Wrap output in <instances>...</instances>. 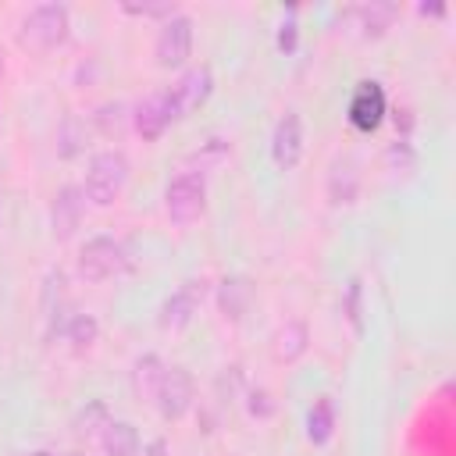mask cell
I'll return each instance as SVG.
<instances>
[{
    "instance_id": "6da1fadb",
    "label": "cell",
    "mask_w": 456,
    "mask_h": 456,
    "mask_svg": "<svg viewBox=\"0 0 456 456\" xmlns=\"http://www.w3.org/2000/svg\"><path fill=\"white\" fill-rule=\"evenodd\" d=\"M125 182H128V157L121 150H100L86 167L82 192L89 203L110 207L125 192Z\"/></svg>"
},
{
    "instance_id": "7a4b0ae2",
    "label": "cell",
    "mask_w": 456,
    "mask_h": 456,
    "mask_svg": "<svg viewBox=\"0 0 456 456\" xmlns=\"http://www.w3.org/2000/svg\"><path fill=\"white\" fill-rule=\"evenodd\" d=\"M164 210L175 224H192L207 210V178L200 167L178 171L164 189Z\"/></svg>"
},
{
    "instance_id": "3957f363",
    "label": "cell",
    "mask_w": 456,
    "mask_h": 456,
    "mask_svg": "<svg viewBox=\"0 0 456 456\" xmlns=\"http://www.w3.org/2000/svg\"><path fill=\"white\" fill-rule=\"evenodd\" d=\"M21 43L46 53L53 46H61L68 39V7L64 4H36L25 18H21Z\"/></svg>"
},
{
    "instance_id": "277c9868",
    "label": "cell",
    "mask_w": 456,
    "mask_h": 456,
    "mask_svg": "<svg viewBox=\"0 0 456 456\" xmlns=\"http://www.w3.org/2000/svg\"><path fill=\"white\" fill-rule=\"evenodd\" d=\"M128 271V253L110 235H93L78 249V274L86 281H110Z\"/></svg>"
},
{
    "instance_id": "5b68a950",
    "label": "cell",
    "mask_w": 456,
    "mask_h": 456,
    "mask_svg": "<svg viewBox=\"0 0 456 456\" xmlns=\"http://www.w3.org/2000/svg\"><path fill=\"white\" fill-rule=\"evenodd\" d=\"M192 399H196V385H192V374L185 367H167L157 392H153V403L160 410L164 420H178L192 410Z\"/></svg>"
},
{
    "instance_id": "8992f818",
    "label": "cell",
    "mask_w": 456,
    "mask_h": 456,
    "mask_svg": "<svg viewBox=\"0 0 456 456\" xmlns=\"http://www.w3.org/2000/svg\"><path fill=\"white\" fill-rule=\"evenodd\" d=\"M189 50H192V18L189 14H171L157 32V46H153L157 64L160 68H178V64H185Z\"/></svg>"
},
{
    "instance_id": "52a82bcc",
    "label": "cell",
    "mask_w": 456,
    "mask_h": 456,
    "mask_svg": "<svg viewBox=\"0 0 456 456\" xmlns=\"http://www.w3.org/2000/svg\"><path fill=\"white\" fill-rule=\"evenodd\" d=\"M175 118H182V114H178V103H175V93H171V89H160V93L146 96V100L135 107V114H132V121H135V128H139L142 139H160L164 128H167Z\"/></svg>"
},
{
    "instance_id": "ba28073f",
    "label": "cell",
    "mask_w": 456,
    "mask_h": 456,
    "mask_svg": "<svg viewBox=\"0 0 456 456\" xmlns=\"http://www.w3.org/2000/svg\"><path fill=\"white\" fill-rule=\"evenodd\" d=\"M271 157L281 171H292L303 157V121L296 110H285L274 125V135H271Z\"/></svg>"
},
{
    "instance_id": "9c48e42d",
    "label": "cell",
    "mask_w": 456,
    "mask_h": 456,
    "mask_svg": "<svg viewBox=\"0 0 456 456\" xmlns=\"http://www.w3.org/2000/svg\"><path fill=\"white\" fill-rule=\"evenodd\" d=\"M200 303H203V281H196V278L182 281V285L164 299V306H160V328H167V331L185 328V324L196 317Z\"/></svg>"
},
{
    "instance_id": "30bf717a",
    "label": "cell",
    "mask_w": 456,
    "mask_h": 456,
    "mask_svg": "<svg viewBox=\"0 0 456 456\" xmlns=\"http://www.w3.org/2000/svg\"><path fill=\"white\" fill-rule=\"evenodd\" d=\"M82 210H86V192L78 185H64L53 196V207H50V228H53V235L57 239L75 235V228L82 224Z\"/></svg>"
},
{
    "instance_id": "8fae6325",
    "label": "cell",
    "mask_w": 456,
    "mask_h": 456,
    "mask_svg": "<svg viewBox=\"0 0 456 456\" xmlns=\"http://www.w3.org/2000/svg\"><path fill=\"white\" fill-rule=\"evenodd\" d=\"M381 118H385V89L378 82H360L353 100H349V121L356 128L370 132L381 125Z\"/></svg>"
},
{
    "instance_id": "7c38bea8",
    "label": "cell",
    "mask_w": 456,
    "mask_h": 456,
    "mask_svg": "<svg viewBox=\"0 0 456 456\" xmlns=\"http://www.w3.org/2000/svg\"><path fill=\"white\" fill-rule=\"evenodd\" d=\"M171 93H175L178 114H189V110L203 107L207 96L214 93V71H210L207 64H196V68H189V71L178 78V86H175Z\"/></svg>"
},
{
    "instance_id": "4fadbf2b",
    "label": "cell",
    "mask_w": 456,
    "mask_h": 456,
    "mask_svg": "<svg viewBox=\"0 0 456 456\" xmlns=\"http://www.w3.org/2000/svg\"><path fill=\"white\" fill-rule=\"evenodd\" d=\"M395 14H399L395 4H378V0L346 11V18L353 21V28H360V36H381L395 21Z\"/></svg>"
},
{
    "instance_id": "5bb4252c",
    "label": "cell",
    "mask_w": 456,
    "mask_h": 456,
    "mask_svg": "<svg viewBox=\"0 0 456 456\" xmlns=\"http://www.w3.org/2000/svg\"><path fill=\"white\" fill-rule=\"evenodd\" d=\"M217 303H221V314H224L228 321H242L246 310H249V303H253V285H249V278H242V274L224 278L221 289H217Z\"/></svg>"
},
{
    "instance_id": "9a60e30c",
    "label": "cell",
    "mask_w": 456,
    "mask_h": 456,
    "mask_svg": "<svg viewBox=\"0 0 456 456\" xmlns=\"http://www.w3.org/2000/svg\"><path fill=\"white\" fill-rule=\"evenodd\" d=\"M103 456H139V431L128 420H107L100 435Z\"/></svg>"
},
{
    "instance_id": "2e32d148",
    "label": "cell",
    "mask_w": 456,
    "mask_h": 456,
    "mask_svg": "<svg viewBox=\"0 0 456 456\" xmlns=\"http://www.w3.org/2000/svg\"><path fill=\"white\" fill-rule=\"evenodd\" d=\"M306 342H310L306 324H303V321H289V324L274 335V360H281V363L299 360V356L306 353Z\"/></svg>"
},
{
    "instance_id": "e0dca14e",
    "label": "cell",
    "mask_w": 456,
    "mask_h": 456,
    "mask_svg": "<svg viewBox=\"0 0 456 456\" xmlns=\"http://www.w3.org/2000/svg\"><path fill=\"white\" fill-rule=\"evenodd\" d=\"M356 185H360L356 164L353 160H335V167L328 175V196H331V203H353L356 200Z\"/></svg>"
},
{
    "instance_id": "ac0fdd59",
    "label": "cell",
    "mask_w": 456,
    "mask_h": 456,
    "mask_svg": "<svg viewBox=\"0 0 456 456\" xmlns=\"http://www.w3.org/2000/svg\"><path fill=\"white\" fill-rule=\"evenodd\" d=\"M331 431H335V410H331V399L321 395V399L314 403V410L306 413V435H310V442L324 445V442L331 438Z\"/></svg>"
},
{
    "instance_id": "d6986e66",
    "label": "cell",
    "mask_w": 456,
    "mask_h": 456,
    "mask_svg": "<svg viewBox=\"0 0 456 456\" xmlns=\"http://www.w3.org/2000/svg\"><path fill=\"white\" fill-rule=\"evenodd\" d=\"M164 360L157 356V353H146V356H139L135 360V388L142 392V395H150L153 399V392H157V385H160V378H164Z\"/></svg>"
},
{
    "instance_id": "ffe728a7",
    "label": "cell",
    "mask_w": 456,
    "mask_h": 456,
    "mask_svg": "<svg viewBox=\"0 0 456 456\" xmlns=\"http://www.w3.org/2000/svg\"><path fill=\"white\" fill-rule=\"evenodd\" d=\"M96 335H100V324H96V317L93 314H75L68 324H64V338L82 353V349H89L93 342H96Z\"/></svg>"
},
{
    "instance_id": "44dd1931",
    "label": "cell",
    "mask_w": 456,
    "mask_h": 456,
    "mask_svg": "<svg viewBox=\"0 0 456 456\" xmlns=\"http://www.w3.org/2000/svg\"><path fill=\"white\" fill-rule=\"evenodd\" d=\"M125 11L128 14H142V18H171V14H178V7L175 4H125Z\"/></svg>"
},
{
    "instance_id": "7402d4cb",
    "label": "cell",
    "mask_w": 456,
    "mask_h": 456,
    "mask_svg": "<svg viewBox=\"0 0 456 456\" xmlns=\"http://www.w3.org/2000/svg\"><path fill=\"white\" fill-rule=\"evenodd\" d=\"M121 114H125V107H121V103H103V107H100V114H96V121H100V128L110 135V132H118V128H121Z\"/></svg>"
},
{
    "instance_id": "603a6c76",
    "label": "cell",
    "mask_w": 456,
    "mask_h": 456,
    "mask_svg": "<svg viewBox=\"0 0 456 456\" xmlns=\"http://www.w3.org/2000/svg\"><path fill=\"white\" fill-rule=\"evenodd\" d=\"M346 314H349L353 328L360 331L363 324H360V281H356V278H353V281H349V289H346Z\"/></svg>"
},
{
    "instance_id": "cb8c5ba5",
    "label": "cell",
    "mask_w": 456,
    "mask_h": 456,
    "mask_svg": "<svg viewBox=\"0 0 456 456\" xmlns=\"http://www.w3.org/2000/svg\"><path fill=\"white\" fill-rule=\"evenodd\" d=\"M395 160H399V164H403L406 171L413 167V160H417V157H413V150H410V142H403V139H395V142L388 146V164H395Z\"/></svg>"
},
{
    "instance_id": "d4e9b609",
    "label": "cell",
    "mask_w": 456,
    "mask_h": 456,
    "mask_svg": "<svg viewBox=\"0 0 456 456\" xmlns=\"http://www.w3.org/2000/svg\"><path fill=\"white\" fill-rule=\"evenodd\" d=\"M278 46H281L285 53H292V50H296V21H292V18L278 25Z\"/></svg>"
},
{
    "instance_id": "484cf974",
    "label": "cell",
    "mask_w": 456,
    "mask_h": 456,
    "mask_svg": "<svg viewBox=\"0 0 456 456\" xmlns=\"http://www.w3.org/2000/svg\"><path fill=\"white\" fill-rule=\"evenodd\" d=\"M68 456H82V452H68Z\"/></svg>"
},
{
    "instance_id": "4316f807",
    "label": "cell",
    "mask_w": 456,
    "mask_h": 456,
    "mask_svg": "<svg viewBox=\"0 0 456 456\" xmlns=\"http://www.w3.org/2000/svg\"><path fill=\"white\" fill-rule=\"evenodd\" d=\"M0 71H4V61H0Z\"/></svg>"
}]
</instances>
